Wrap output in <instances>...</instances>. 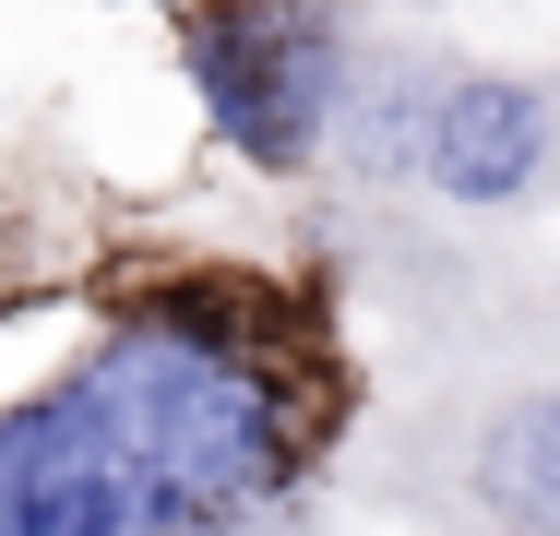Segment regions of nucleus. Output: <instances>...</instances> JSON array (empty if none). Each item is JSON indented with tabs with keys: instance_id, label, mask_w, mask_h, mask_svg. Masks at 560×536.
I'll use <instances>...</instances> for the list:
<instances>
[{
	"instance_id": "f257e3e1",
	"label": "nucleus",
	"mask_w": 560,
	"mask_h": 536,
	"mask_svg": "<svg viewBox=\"0 0 560 536\" xmlns=\"http://www.w3.org/2000/svg\"><path fill=\"white\" fill-rule=\"evenodd\" d=\"M370 358L311 263L143 250L0 406V536H323Z\"/></svg>"
},
{
	"instance_id": "f03ea898",
	"label": "nucleus",
	"mask_w": 560,
	"mask_h": 536,
	"mask_svg": "<svg viewBox=\"0 0 560 536\" xmlns=\"http://www.w3.org/2000/svg\"><path fill=\"white\" fill-rule=\"evenodd\" d=\"M335 501L394 536H560V322L465 358H370Z\"/></svg>"
},
{
	"instance_id": "7ed1b4c3",
	"label": "nucleus",
	"mask_w": 560,
	"mask_h": 536,
	"mask_svg": "<svg viewBox=\"0 0 560 536\" xmlns=\"http://www.w3.org/2000/svg\"><path fill=\"white\" fill-rule=\"evenodd\" d=\"M155 12L203 107V143L238 155L262 191H311L370 12L358 0H155Z\"/></svg>"
},
{
	"instance_id": "20e7f679",
	"label": "nucleus",
	"mask_w": 560,
	"mask_h": 536,
	"mask_svg": "<svg viewBox=\"0 0 560 536\" xmlns=\"http://www.w3.org/2000/svg\"><path fill=\"white\" fill-rule=\"evenodd\" d=\"M358 12H394V24H442L453 0H358Z\"/></svg>"
},
{
	"instance_id": "39448f33",
	"label": "nucleus",
	"mask_w": 560,
	"mask_h": 536,
	"mask_svg": "<svg viewBox=\"0 0 560 536\" xmlns=\"http://www.w3.org/2000/svg\"><path fill=\"white\" fill-rule=\"evenodd\" d=\"M0 250H12V191H0Z\"/></svg>"
}]
</instances>
